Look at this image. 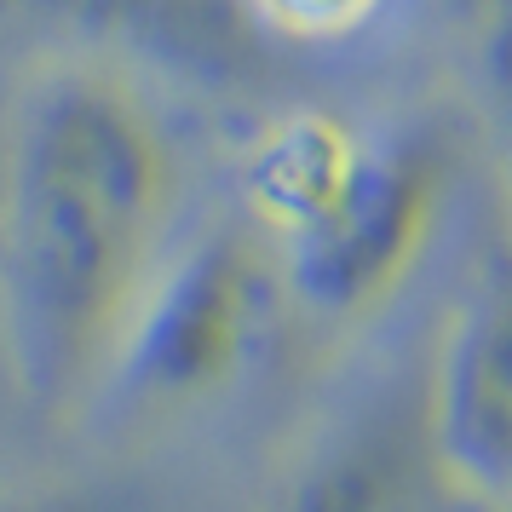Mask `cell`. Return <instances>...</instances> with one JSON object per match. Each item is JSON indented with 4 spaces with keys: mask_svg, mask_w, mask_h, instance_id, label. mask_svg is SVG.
I'll list each match as a JSON object with an SVG mask.
<instances>
[{
    "mask_svg": "<svg viewBox=\"0 0 512 512\" xmlns=\"http://www.w3.org/2000/svg\"><path fill=\"white\" fill-rule=\"evenodd\" d=\"M403 455L386 438H351L317 466H305L277 501V512H397Z\"/></svg>",
    "mask_w": 512,
    "mask_h": 512,
    "instance_id": "6",
    "label": "cell"
},
{
    "mask_svg": "<svg viewBox=\"0 0 512 512\" xmlns=\"http://www.w3.org/2000/svg\"><path fill=\"white\" fill-rule=\"evenodd\" d=\"M489 87H495V104H501V121H507L512 139V12L489 35Z\"/></svg>",
    "mask_w": 512,
    "mask_h": 512,
    "instance_id": "8",
    "label": "cell"
},
{
    "mask_svg": "<svg viewBox=\"0 0 512 512\" xmlns=\"http://www.w3.org/2000/svg\"><path fill=\"white\" fill-rule=\"evenodd\" d=\"M277 305L282 271L259 231L208 225L179 236L144 288L104 392H127L162 409L225 392L265 351Z\"/></svg>",
    "mask_w": 512,
    "mask_h": 512,
    "instance_id": "2",
    "label": "cell"
},
{
    "mask_svg": "<svg viewBox=\"0 0 512 512\" xmlns=\"http://www.w3.org/2000/svg\"><path fill=\"white\" fill-rule=\"evenodd\" d=\"M0 512H104V501L81 489H35V495H0Z\"/></svg>",
    "mask_w": 512,
    "mask_h": 512,
    "instance_id": "9",
    "label": "cell"
},
{
    "mask_svg": "<svg viewBox=\"0 0 512 512\" xmlns=\"http://www.w3.org/2000/svg\"><path fill=\"white\" fill-rule=\"evenodd\" d=\"M386 0H248V12H259L265 24H277L282 35L300 41H340L351 29H363Z\"/></svg>",
    "mask_w": 512,
    "mask_h": 512,
    "instance_id": "7",
    "label": "cell"
},
{
    "mask_svg": "<svg viewBox=\"0 0 512 512\" xmlns=\"http://www.w3.org/2000/svg\"><path fill=\"white\" fill-rule=\"evenodd\" d=\"M449 167L426 139H357L346 173L271 242L282 288L317 317H363L392 300L438 231Z\"/></svg>",
    "mask_w": 512,
    "mask_h": 512,
    "instance_id": "3",
    "label": "cell"
},
{
    "mask_svg": "<svg viewBox=\"0 0 512 512\" xmlns=\"http://www.w3.org/2000/svg\"><path fill=\"white\" fill-rule=\"evenodd\" d=\"M58 29L93 41L104 64H144L190 87L259 75V24L248 0H35Z\"/></svg>",
    "mask_w": 512,
    "mask_h": 512,
    "instance_id": "5",
    "label": "cell"
},
{
    "mask_svg": "<svg viewBox=\"0 0 512 512\" xmlns=\"http://www.w3.org/2000/svg\"><path fill=\"white\" fill-rule=\"evenodd\" d=\"M426 438L443 484L512 512V248L466 288L443 328Z\"/></svg>",
    "mask_w": 512,
    "mask_h": 512,
    "instance_id": "4",
    "label": "cell"
},
{
    "mask_svg": "<svg viewBox=\"0 0 512 512\" xmlns=\"http://www.w3.org/2000/svg\"><path fill=\"white\" fill-rule=\"evenodd\" d=\"M185 167L133 70L52 58L0 139V323L47 409L110 386L150 277L179 242Z\"/></svg>",
    "mask_w": 512,
    "mask_h": 512,
    "instance_id": "1",
    "label": "cell"
}]
</instances>
